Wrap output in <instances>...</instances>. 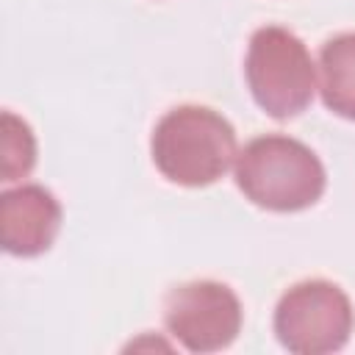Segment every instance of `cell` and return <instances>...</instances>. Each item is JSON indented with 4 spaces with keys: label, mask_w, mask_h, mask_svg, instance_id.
<instances>
[{
    "label": "cell",
    "mask_w": 355,
    "mask_h": 355,
    "mask_svg": "<svg viewBox=\"0 0 355 355\" xmlns=\"http://www.w3.org/2000/svg\"><path fill=\"white\" fill-rule=\"evenodd\" d=\"M244 72L255 103L275 119L300 114L316 89L308 47L300 36L280 25H266L252 33Z\"/></svg>",
    "instance_id": "3957f363"
},
{
    "label": "cell",
    "mask_w": 355,
    "mask_h": 355,
    "mask_svg": "<svg viewBox=\"0 0 355 355\" xmlns=\"http://www.w3.org/2000/svg\"><path fill=\"white\" fill-rule=\"evenodd\" d=\"M319 72L324 105L344 119H355V33H341L322 47Z\"/></svg>",
    "instance_id": "52a82bcc"
},
{
    "label": "cell",
    "mask_w": 355,
    "mask_h": 355,
    "mask_svg": "<svg viewBox=\"0 0 355 355\" xmlns=\"http://www.w3.org/2000/svg\"><path fill=\"white\" fill-rule=\"evenodd\" d=\"M36 161V141L19 116L11 111H3V166L0 175L3 180H19L33 169Z\"/></svg>",
    "instance_id": "ba28073f"
},
{
    "label": "cell",
    "mask_w": 355,
    "mask_h": 355,
    "mask_svg": "<svg viewBox=\"0 0 355 355\" xmlns=\"http://www.w3.org/2000/svg\"><path fill=\"white\" fill-rule=\"evenodd\" d=\"M164 319L189 352H216L241 330V302L225 283L194 280L166 294Z\"/></svg>",
    "instance_id": "5b68a950"
},
{
    "label": "cell",
    "mask_w": 355,
    "mask_h": 355,
    "mask_svg": "<svg viewBox=\"0 0 355 355\" xmlns=\"http://www.w3.org/2000/svg\"><path fill=\"white\" fill-rule=\"evenodd\" d=\"M236 183L261 208L302 211L324 191V166L311 147L291 136L252 139L236 155Z\"/></svg>",
    "instance_id": "7a4b0ae2"
},
{
    "label": "cell",
    "mask_w": 355,
    "mask_h": 355,
    "mask_svg": "<svg viewBox=\"0 0 355 355\" xmlns=\"http://www.w3.org/2000/svg\"><path fill=\"white\" fill-rule=\"evenodd\" d=\"M150 147L166 180L208 186L219 180L236 158V133L222 114L205 105H180L158 119Z\"/></svg>",
    "instance_id": "6da1fadb"
},
{
    "label": "cell",
    "mask_w": 355,
    "mask_h": 355,
    "mask_svg": "<svg viewBox=\"0 0 355 355\" xmlns=\"http://www.w3.org/2000/svg\"><path fill=\"white\" fill-rule=\"evenodd\" d=\"M352 302L327 280H302L291 286L275 308V333L297 355H324L347 344L352 333Z\"/></svg>",
    "instance_id": "277c9868"
},
{
    "label": "cell",
    "mask_w": 355,
    "mask_h": 355,
    "mask_svg": "<svg viewBox=\"0 0 355 355\" xmlns=\"http://www.w3.org/2000/svg\"><path fill=\"white\" fill-rule=\"evenodd\" d=\"M61 225V205L42 186H19L0 197V239L11 255L44 252Z\"/></svg>",
    "instance_id": "8992f818"
}]
</instances>
